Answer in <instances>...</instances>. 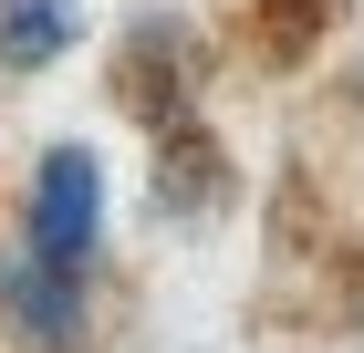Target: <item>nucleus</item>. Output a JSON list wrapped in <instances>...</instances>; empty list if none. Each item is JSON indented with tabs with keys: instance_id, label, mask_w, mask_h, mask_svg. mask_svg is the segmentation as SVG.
Wrapping results in <instances>:
<instances>
[{
	"instance_id": "7ed1b4c3",
	"label": "nucleus",
	"mask_w": 364,
	"mask_h": 353,
	"mask_svg": "<svg viewBox=\"0 0 364 353\" xmlns=\"http://www.w3.org/2000/svg\"><path fill=\"white\" fill-rule=\"evenodd\" d=\"M333 21V0H260V53L271 63H302V42Z\"/></svg>"
},
{
	"instance_id": "20e7f679",
	"label": "nucleus",
	"mask_w": 364,
	"mask_h": 353,
	"mask_svg": "<svg viewBox=\"0 0 364 353\" xmlns=\"http://www.w3.org/2000/svg\"><path fill=\"white\" fill-rule=\"evenodd\" d=\"M354 114H364V63H354Z\"/></svg>"
},
{
	"instance_id": "f03ea898",
	"label": "nucleus",
	"mask_w": 364,
	"mask_h": 353,
	"mask_svg": "<svg viewBox=\"0 0 364 353\" xmlns=\"http://www.w3.org/2000/svg\"><path fill=\"white\" fill-rule=\"evenodd\" d=\"M84 42V0H0V73H53Z\"/></svg>"
},
{
	"instance_id": "f257e3e1",
	"label": "nucleus",
	"mask_w": 364,
	"mask_h": 353,
	"mask_svg": "<svg viewBox=\"0 0 364 353\" xmlns=\"http://www.w3.org/2000/svg\"><path fill=\"white\" fill-rule=\"evenodd\" d=\"M94 260H105V166L94 146H42L21 188V239L0 249V322L21 353H84Z\"/></svg>"
}]
</instances>
